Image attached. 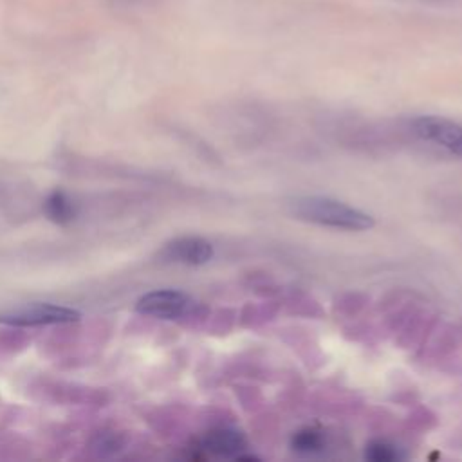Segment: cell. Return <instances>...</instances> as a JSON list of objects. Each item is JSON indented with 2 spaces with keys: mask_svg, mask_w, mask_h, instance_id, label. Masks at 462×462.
Segmentation results:
<instances>
[{
  "mask_svg": "<svg viewBox=\"0 0 462 462\" xmlns=\"http://www.w3.org/2000/svg\"><path fill=\"white\" fill-rule=\"evenodd\" d=\"M287 211L303 222L345 229V231H366L372 229L375 220L370 213L323 195H296L287 200Z\"/></svg>",
  "mask_w": 462,
  "mask_h": 462,
  "instance_id": "1",
  "label": "cell"
},
{
  "mask_svg": "<svg viewBox=\"0 0 462 462\" xmlns=\"http://www.w3.org/2000/svg\"><path fill=\"white\" fill-rule=\"evenodd\" d=\"M411 132L449 153L462 157V125L440 116H419L411 121Z\"/></svg>",
  "mask_w": 462,
  "mask_h": 462,
  "instance_id": "2",
  "label": "cell"
},
{
  "mask_svg": "<svg viewBox=\"0 0 462 462\" xmlns=\"http://www.w3.org/2000/svg\"><path fill=\"white\" fill-rule=\"evenodd\" d=\"M79 319V312L63 305L52 303H32L7 314L0 316L2 323L16 327H42V325H60Z\"/></svg>",
  "mask_w": 462,
  "mask_h": 462,
  "instance_id": "3",
  "label": "cell"
},
{
  "mask_svg": "<svg viewBox=\"0 0 462 462\" xmlns=\"http://www.w3.org/2000/svg\"><path fill=\"white\" fill-rule=\"evenodd\" d=\"M193 301L188 294L173 289L152 291L141 296L135 303L137 312L144 316H152L157 319H177L189 312Z\"/></svg>",
  "mask_w": 462,
  "mask_h": 462,
  "instance_id": "4",
  "label": "cell"
},
{
  "mask_svg": "<svg viewBox=\"0 0 462 462\" xmlns=\"http://www.w3.org/2000/svg\"><path fill=\"white\" fill-rule=\"evenodd\" d=\"M215 254L211 242L202 236H179L168 242L162 251L161 258L173 263L182 265H204Z\"/></svg>",
  "mask_w": 462,
  "mask_h": 462,
  "instance_id": "5",
  "label": "cell"
},
{
  "mask_svg": "<svg viewBox=\"0 0 462 462\" xmlns=\"http://www.w3.org/2000/svg\"><path fill=\"white\" fill-rule=\"evenodd\" d=\"M245 439L240 431L231 428H218L213 431H208L202 439V449L213 453V455H224L231 457L236 455L240 449H244Z\"/></svg>",
  "mask_w": 462,
  "mask_h": 462,
  "instance_id": "6",
  "label": "cell"
},
{
  "mask_svg": "<svg viewBox=\"0 0 462 462\" xmlns=\"http://www.w3.org/2000/svg\"><path fill=\"white\" fill-rule=\"evenodd\" d=\"M45 215L56 224H69L76 217V206L63 191H54L45 200Z\"/></svg>",
  "mask_w": 462,
  "mask_h": 462,
  "instance_id": "7",
  "label": "cell"
},
{
  "mask_svg": "<svg viewBox=\"0 0 462 462\" xmlns=\"http://www.w3.org/2000/svg\"><path fill=\"white\" fill-rule=\"evenodd\" d=\"M292 448L301 453H314L323 448V435L314 428H303L292 437Z\"/></svg>",
  "mask_w": 462,
  "mask_h": 462,
  "instance_id": "8",
  "label": "cell"
},
{
  "mask_svg": "<svg viewBox=\"0 0 462 462\" xmlns=\"http://www.w3.org/2000/svg\"><path fill=\"white\" fill-rule=\"evenodd\" d=\"M365 457L372 462H393L399 460V449L386 440H370L365 448Z\"/></svg>",
  "mask_w": 462,
  "mask_h": 462,
  "instance_id": "9",
  "label": "cell"
},
{
  "mask_svg": "<svg viewBox=\"0 0 462 462\" xmlns=\"http://www.w3.org/2000/svg\"><path fill=\"white\" fill-rule=\"evenodd\" d=\"M110 5L117 7V9H130V7H141V5H146L153 0H106Z\"/></svg>",
  "mask_w": 462,
  "mask_h": 462,
  "instance_id": "10",
  "label": "cell"
}]
</instances>
